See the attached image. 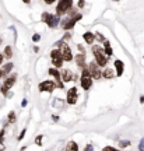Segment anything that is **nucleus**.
<instances>
[{"label":"nucleus","instance_id":"obj_32","mask_svg":"<svg viewBox=\"0 0 144 151\" xmlns=\"http://www.w3.org/2000/svg\"><path fill=\"white\" fill-rule=\"evenodd\" d=\"M77 48H78V50H80V53H84V52H86V50H84V48H83L81 45H78Z\"/></svg>","mask_w":144,"mask_h":151},{"label":"nucleus","instance_id":"obj_8","mask_svg":"<svg viewBox=\"0 0 144 151\" xmlns=\"http://www.w3.org/2000/svg\"><path fill=\"white\" fill-rule=\"evenodd\" d=\"M98 63H94V62H91L90 65H88V70H90L91 76H92V78H95V80H99L102 77V73L99 70V67H98Z\"/></svg>","mask_w":144,"mask_h":151},{"label":"nucleus","instance_id":"obj_22","mask_svg":"<svg viewBox=\"0 0 144 151\" xmlns=\"http://www.w3.org/2000/svg\"><path fill=\"white\" fill-rule=\"evenodd\" d=\"M9 122H10V123H14V122H16V113L14 112L9 113Z\"/></svg>","mask_w":144,"mask_h":151},{"label":"nucleus","instance_id":"obj_28","mask_svg":"<svg viewBox=\"0 0 144 151\" xmlns=\"http://www.w3.org/2000/svg\"><path fill=\"white\" fill-rule=\"evenodd\" d=\"M84 4H86V1H84V0H78V3H77V6H78L80 9H83V7H84Z\"/></svg>","mask_w":144,"mask_h":151},{"label":"nucleus","instance_id":"obj_2","mask_svg":"<svg viewBox=\"0 0 144 151\" xmlns=\"http://www.w3.org/2000/svg\"><path fill=\"white\" fill-rule=\"evenodd\" d=\"M80 83H81V87H83L84 90H90L91 86H92V76H91L88 67H84V69H83V74H81Z\"/></svg>","mask_w":144,"mask_h":151},{"label":"nucleus","instance_id":"obj_19","mask_svg":"<svg viewBox=\"0 0 144 151\" xmlns=\"http://www.w3.org/2000/svg\"><path fill=\"white\" fill-rule=\"evenodd\" d=\"M104 45H105L104 50H105L107 56H111V55H112V48H111V43L108 42V41H105V42H104Z\"/></svg>","mask_w":144,"mask_h":151},{"label":"nucleus","instance_id":"obj_10","mask_svg":"<svg viewBox=\"0 0 144 151\" xmlns=\"http://www.w3.org/2000/svg\"><path fill=\"white\" fill-rule=\"evenodd\" d=\"M58 86V84H55L53 81H42L41 84H39V91H42V92H52L55 90V87Z\"/></svg>","mask_w":144,"mask_h":151},{"label":"nucleus","instance_id":"obj_33","mask_svg":"<svg viewBox=\"0 0 144 151\" xmlns=\"http://www.w3.org/2000/svg\"><path fill=\"white\" fill-rule=\"evenodd\" d=\"M84 151H94V148H92V146H87Z\"/></svg>","mask_w":144,"mask_h":151},{"label":"nucleus","instance_id":"obj_20","mask_svg":"<svg viewBox=\"0 0 144 151\" xmlns=\"http://www.w3.org/2000/svg\"><path fill=\"white\" fill-rule=\"evenodd\" d=\"M4 58L6 59H11V58H13V50H11V46H6L4 48Z\"/></svg>","mask_w":144,"mask_h":151},{"label":"nucleus","instance_id":"obj_6","mask_svg":"<svg viewBox=\"0 0 144 151\" xmlns=\"http://www.w3.org/2000/svg\"><path fill=\"white\" fill-rule=\"evenodd\" d=\"M58 45H59V49H60L62 55H63L64 60H66V62H70V60H73V53H71V50H70V46H69V45L64 42V41H60Z\"/></svg>","mask_w":144,"mask_h":151},{"label":"nucleus","instance_id":"obj_30","mask_svg":"<svg viewBox=\"0 0 144 151\" xmlns=\"http://www.w3.org/2000/svg\"><path fill=\"white\" fill-rule=\"evenodd\" d=\"M24 136H25V129H24L21 133H20V137H18V140H22V139H24Z\"/></svg>","mask_w":144,"mask_h":151},{"label":"nucleus","instance_id":"obj_9","mask_svg":"<svg viewBox=\"0 0 144 151\" xmlns=\"http://www.w3.org/2000/svg\"><path fill=\"white\" fill-rule=\"evenodd\" d=\"M16 80H17V76H16V74H13V76H10V77H9V78H7V80L4 81V84L1 86V92H3L4 95L7 94V92H9V90H10L11 87L14 86Z\"/></svg>","mask_w":144,"mask_h":151},{"label":"nucleus","instance_id":"obj_38","mask_svg":"<svg viewBox=\"0 0 144 151\" xmlns=\"http://www.w3.org/2000/svg\"><path fill=\"white\" fill-rule=\"evenodd\" d=\"M34 52H37V53H38V52H39V48H38V46H35V48H34Z\"/></svg>","mask_w":144,"mask_h":151},{"label":"nucleus","instance_id":"obj_36","mask_svg":"<svg viewBox=\"0 0 144 151\" xmlns=\"http://www.w3.org/2000/svg\"><path fill=\"white\" fill-rule=\"evenodd\" d=\"M55 0H45V3H48V4H50V3H53Z\"/></svg>","mask_w":144,"mask_h":151},{"label":"nucleus","instance_id":"obj_15","mask_svg":"<svg viewBox=\"0 0 144 151\" xmlns=\"http://www.w3.org/2000/svg\"><path fill=\"white\" fill-rule=\"evenodd\" d=\"M83 38H84V41H86L88 45H92L96 37H95V34H92V32H86L84 35H83Z\"/></svg>","mask_w":144,"mask_h":151},{"label":"nucleus","instance_id":"obj_35","mask_svg":"<svg viewBox=\"0 0 144 151\" xmlns=\"http://www.w3.org/2000/svg\"><path fill=\"white\" fill-rule=\"evenodd\" d=\"M3 58H4V56H3V55L0 53V65H1V63H3Z\"/></svg>","mask_w":144,"mask_h":151},{"label":"nucleus","instance_id":"obj_16","mask_svg":"<svg viewBox=\"0 0 144 151\" xmlns=\"http://www.w3.org/2000/svg\"><path fill=\"white\" fill-rule=\"evenodd\" d=\"M62 78H63L64 83H67V81H71V78H73V73L70 71V69H63V73H62Z\"/></svg>","mask_w":144,"mask_h":151},{"label":"nucleus","instance_id":"obj_25","mask_svg":"<svg viewBox=\"0 0 144 151\" xmlns=\"http://www.w3.org/2000/svg\"><path fill=\"white\" fill-rule=\"evenodd\" d=\"M35 143H37L38 146H41V144H42V136H38L37 140H35Z\"/></svg>","mask_w":144,"mask_h":151},{"label":"nucleus","instance_id":"obj_26","mask_svg":"<svg viewBox=\"0 0 144 151\" xmlns=\"http://www.w3.org/2000/svg\"><path fill=\"white\" fill-rule=\"evenodd\" d=\"M102 151H120V150H116V148H113V147H105Z\"/></svg>","mask_w":144,"mask_h":151},{"label":"nucleus","instance_id":"obj_39","mask_svg":"<svg viewBox=\"0 0 144 151\" xmlns=\"http://www.w3.org/2000/svg\"><path fill=\"white\" fill-rule=\"evenodd\" d=\"M140 102L144 104V97H140Z\"/></svg>","mask_w":144,"mask_h":151},{"label":"nucleus","instance_id":"obj_24","mask_svg":"<svg viewBox=\"0 0 144 151\" xmlns=\"http://www.w3.org/2000/svg\"><path fill=\"white\" fill-rule=\"evenodd\" d=\"M127 146H130V141H127V140L120 141V147H122V148H125V147H127Z\"/></svg>","mask_w":144,"mask_h":151},{"label":"nucleus","instance_id":"obj_3","mask_svg":"<svg viewBox=\"0 0 144 151\" xmlns=\"http://www.w3.org/2000/svg\"><path fill=\"white\" fill-rule=\"evenodd\" d=\"M73 6V0H59L58 6H56V14H64L71 9Z\"/></svg>","mask_w":144,"mask_h":151},{"label":"nucleus","instance_id":"obj_11","mask_svg":"<svg viewBox=\"0 0 144 151\" xmlns=\"http://www.w3.org/2000/svg\"><path fill=\"white\" fill-rule=\"evenodd\" d=\"M76 102H77V88L73 87V88H70L67 91V104L74 105Z\"/></svg>","mask_w":144,"mask_h":151},{"label":"nucleus","instance_id":"obj_18","mask_svg":"<svg viewBox=\"0 0 144 151\" xmlns=\"http://www.w3.org/2000/svg\"><path fill=\"white\" fill-rule=\"evenodd\" d=\"M66 151H78V146L76 144L74 141H70L69 144L66 146Z\"/></svg>","mask_w":144,"mask_h":151},{"label":"nucleus","instance_id":"obj_4","mask_svg":"<svg viewBox=\"0 0 144 151\" xmlns=\"http://www.w3.org/2000/svg\"><path fill=\"white\" fill-rule=\"evenodd\" d=\"M42 21L45 22V24H48V27L55 28V27H58V24H59V16H53V14H49V13H43Z\"/></svg>","mask_w":144,"mask_h":151},{"label":"nucleus","instance_id":"obj_37","mask_svg":"<svg viewBox=\"0 0 144 151\" xmlns=\"http://www.w3.org/2000/svg\"><path fill=\"white\" fill-rule=\"evenodd\" d=\"M0 151H4V146H3L1 143H0Z\"/></svg>","mask_w":144,"mask_h":151},{"label":"nucleus","instance_id":"obj_40","mask_svg":"<svg viewBox=\"0 0 144 151\" xmlns=\"http://www.w3.org/2000/svg\"><path fill=\"white\" fill-rule=\"evenodd\" d=\"M22 1H24V3H27V4H28V3H30L31 0H22Z\"/></svg>","mask_w":144,"mask_h":151},{"label":"nucleus","instance_id":"obj_29","mask_svg":"<svg viewBox=\"0 0 144 151\" xmlns=\"http://www.w3.org/2000/svg\"><path fill=\"white\" fill-rule=\"evenodd\" d=\"M39 39H41V37H39V35H38V34H35V35H34V37H32V41H35V42H38V41H39Z\"/></svg>","mask_w":144,"mask_h":151},{"label":"nucleus","instance_id":"obj_23","mask_svg":"<svg viewBox=\"0 0 144 151\" xmlns=\"http://www.w3.org/2000/svg\"><path fill=\"white\" fill-rule=\"evenodd\" d=\"M95 37L98 38V39H99L101 42H105V41H107V39H105V37H104L101 32H95Z\"/></svg>","mask_w":144,"mask_h":151},{"label":"nucleus","instance_id":"obj_12","mask_svg":"<svg viewBox=\"0 0 144 151\" xmlns=\"http://www.w3.org/2000/svg\"><path fill=\"white\" fill-rule=\"evenodd\" d=\"M49 74L50 76H53L55 78H56V81H58V87L59 88H63L64 87V84L63 83H62V76H60V73H59L58 70H56V69H49Z\"/></svg>","mask_w":144,"mask_h":151},{"label":"nucleus","instance_id":"obj_42","mask_svg":"<svg viewBox=\"0 0 144 151\" xmlns=\"http://www.w3.org/2000/svg\"><path fill=\"white\" fill-rule=\"evenodd\" d=\"M115 1H119V0H115Z\"/></svg>","mask_w":144,"mask_h":151},{"label":"nucleus","instance_id":"obj_21","mask_svg":"<svg viewBox=\"0 0 144 151\" xmlns=\"http://www.w3.org/2000/svg\"><path fill=\"white\" fill-rule=\"evenodd\" d=\"M11 69H13V63H7V65H4V67H3V73L7 74V73L11 71Z\"/></svg>","mask_w":144,"mask_h":151},{"label":"nucleus","instance_id":"obj_1","mask_svg":"<svg viewBox=\"0 0 144 151\" xmlns=\"http://www.w3.org/2000/svg\"><path fill=\"white\" fill-rule=\"evenodd\" d=\"M92 53H94V58H95L96 63L101 66V67L107 66L108 58H107V53H105L104 48H101L99 45H94V46H92Z\"/></svg>","mask_w":144,"mask_h":151},{"label":"nucleus","instance_id":"obj_5","mask_svg":"<svg viewBox=\"0 0 144 151\" xmlns=\"http://www.w3.org/2000/svg\"><path fill=\"white\" fill-rule=\"evenodd\" d=\"M50 58H52V63H53L55 67H62V66H63L64 58H63V55H62V52H60V49H55V50H52Z\"/></svg>","mask_w":144,"mask_h":151},{"label":"nucleus","instance_id":"obj_41","mask_svg":"<svg viewBox=\"0 0 144 151\" xmlns=\"http://www.w3.org/2000/svg\"><path fill=\"white\" fill-rule=\"evenodd\" d=\"M4 74V73H3V70H1V69H0V77H1V76Z\"/></svg>","mask_w":144,"mask_h":151},{"label":"nucleus","instance_id":"obj_14","mask_svg":"<svg viewBox=\"0 0 144 151\" xmlns=\"http://www.w3.org/2000/svg\"><path fill=\"white\" fill-rule=\"evenodd\" d=\"M115 70H116V76H122L123 70H125V65L122 60H115Z\"/></svg>","mask_w":144,"mask_h":151},{"label":"nucleus","instance_id":"obj_7","mask_svg":"<svg viewBox=\"0 0 144 151\" xmlns=\"http://www.w3.org/2000/svg\"><path fill=\"white\" fill-rule=\"evenodd\" d=\"M81 17H83L81 14H77V16H73L71 18H67V20H64V21L62 22V27H63L66 31H69V29H71V28L74 27L76 22L78 21V20H81Z\"/></svg>","mask_w":144,"mask_h":151},{"label":"nucleus","instance_id":"obj_27","mask_svg":"<svg viewBox=\"0 0 144 151\" xmlns=\"http://www.w3.org/2000/svg\"><path fill=\"white\" fill-rule=\"evenodd\" d=\"M139 148H140V151H144V139H141V141H140Z\"/></svg>","mask_w":144,"mask_h":151},{"label":"nucleus","instance_id":"obj_31","mask_svg":"<svg viewBox=\"0 0 144 151\" xmlns=\"http://www.w3.org/2000/svg\"><path fill=\"white\" fill-rule=\"evenodd\" d=\"M3 136H4V130H0V143L3 141Z\"/></svg>","mask_w":144,"mask_h":151},{"label":"nucleus","instance_id":"obj_34","mask_svg":"<svg viewBox=\"0 0 144 151\" xmlns=\"http://www.w3.org/2000/svg\"><path fill=\"white\" fill-rule=\"evenodd\" d=\"M27 104H28V101H27V99H22V102H21V106H27Z\"/></svg>","mask_w":144,"mask_h":151},{"label":"nucleus","instance_id":"obj_17","mask_svg":"<svg viewBox=\"0 0 144 151\" xmlns=\"http://www.w3.org/2000/svg\"><path fill=\"white\" fill-rule=\"evenodd\" d=\"M102 76H104V78H113V77H115V70H112V69H105L104 73H102Z\"/></svg>","mask_w":144,"mask_h":151},{"label":"nucleus","instance_id":"obj_13","mask_svg":"<svg viewBox=\"0 0 144 151\" xmlns=\"http://www.w3.org/2000/svg\"><path fill=\"white\" fill-rule=\"evenodd\" d=\"M74 60H76V63H77L78 67H81V69L86 67V56H84V53H78L74 58Z\"/></svg>","mask_w":144,"mask_h":151}]
</instances>
